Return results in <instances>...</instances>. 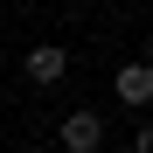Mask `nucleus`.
Wrapping results in <instances>:
<instances>
[{"label": "nucleus", "instance_id": "obj_1", "mask_svg": "<svg viewBox=\"0 0 153 153\" xmlns=\"http://www.w3.org/2000/svg\"><path fill=\"white\" fill-rule=\"evenodd\" d=\"M63 146L70 153H97L105 146V118L97 111H63Z\"/></svg>", "mask_w": 153, "mask_h": 153}, {"label": "nucleus", "instance_id": "obj_2", "mask_svg": "<svg viewBox=\"0 0 153 153\" xmlns=\"http://www.w3.org/2000/svg\"><path fill=\"white\" fill-rule=\"evenodd\" d=\"M21 70H28L35 84H56V76L70 70V49H63V42H35L28 56H21Z\"/></svg>", "mask_w": 153, "mask_h": 153}, {"label": "nucleus", "instance_id": "obj_3", "mask_svg": "<svg viewBox=\"0 0 153 153\" xmlns=\"http://www.w3.org/2000/svg\"><path fill=\"white\" fill-rule=\"evenodd\" d=\"M118 105H132V111L153 105V63H146V56H132V63L118 70Z\"/></svg>", "mask_w": 153, "mask_h": 153}, {"label": "nucleus", "instance_id": "obj_4", "mask_svg": "<svg viewBox=\"0 0 153 153\" xmlns=\"http://www.w3.org/2000/svg\"><path fill=\"white\" fill-rule=\"evenodd\" d=\"M132 153H153V125H139V132H132Z\"/></svg>", "mask_w": 153, "mask_h": 153}]
</instances>
